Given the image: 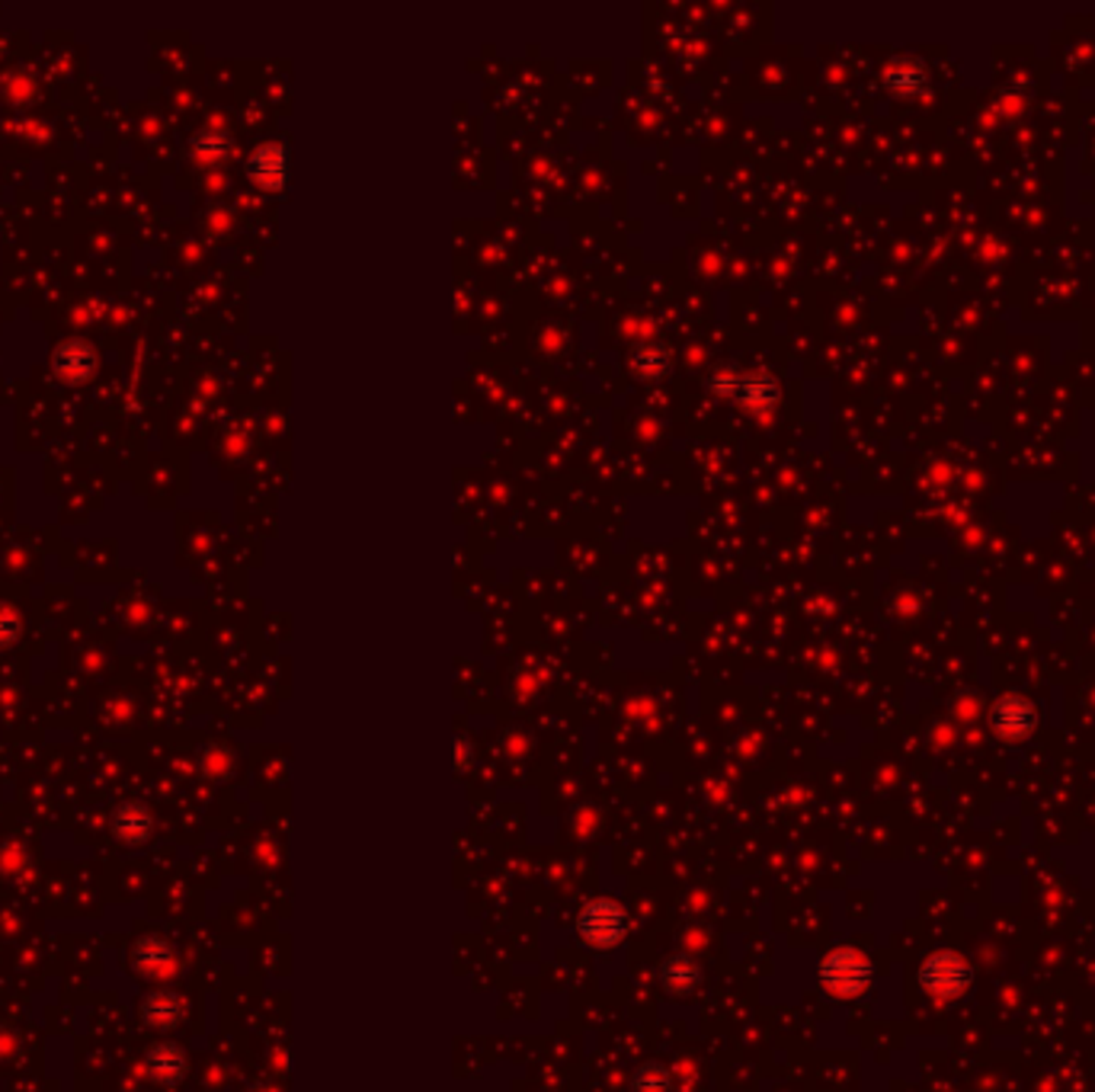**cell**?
<instances>
[{
  "label": "cell",
  "mask_w": 1095,
  "mask_h": 1092,
  "mask_svg": "<svg viewBox=\"0 0 1095 1092\" xmlns=\"http://www.w3.org/2000/svg\"><path fill=\"white\" fill-rule=\"evenodd\" d=\"M629 932V913L619 900L612 897H597L590 903H583L580 917H577V935L599 952L615 949Z\"/></svg>",
  "instance_id": "6da1fadb"
},
{
  "label": "cell",
  "mask_w": 1095,
  "mask_h": 1092,
  "mask_svg": "<svg viewBox=\"0 0 1095 1092\" xmlns=\"http://www.w3.org/2000/svg\"><path fill=\"white\" fill-rule=\"evenodd\" d=\"M820 984L833 996H862L871 987V961L856 949H833L820 961Z\"/></svg>",
  "instance_id": "7a4b0ae2"
},
{
  "label": "cell",
  "mask_w": 1095,
  "mask_h": 1092,
  "mask_svg": "<svg viewBox=\"0 0 1095 1092\" xmlns=\"http://www.w3.org/2000/svg\"><path fill=\"white\" fill-rule=\"evenodd\" d=\"M920 984L935 999H955V996H962L967 991L970 971H967L964 959H958L955 952H938V955H930V959L923 961Z\"/></svg>",
  "instance_id": "3957f363"
},
{
  "label": "cell",
  "mask_w": 1095,
  "mask_h": 1092,
  "mask_svg": "<svg viewBox=\"0 0 1095 1092\" xmlns=\"http://www.w3.org/2000/svg\"><path fill=\"white\" fill-rule=\"evenodd\" d=\"M186 1070H190L186 1051H183L180 1045H170V1041L154 1045V1048L148 1051V1058H144V1073H148L154 1083H161V1086H176V1083H183Z\"/></svg>",
  "instance_id": "277c9868"
},
{
  "label": "cell",
  "mask_w": 1095,
  "mask_h": 1092,
  "mask_svg": "<svg viewBox=\"0 0 1095 1092\" xmlns=\"http://www.w3.org/2000/svg\"><path fill=\"white\" fill-rule=\"evenodd\" d=\"M132 959L141 974H158L161 977V974H170L176 967V955H173L170 942L161 935H141L135 942Z\"/></svg>",
  "instance_id": "5b68a950"
},
{
  "label": "cell",
  "mask_w": 1095,
  "mask_h": 1092,
  "mask_svg": "<svg viewBox=\"0 0 1095 1092\" xmlns=\"http://www.w3.org/2000/svg\"><path fill=\"white\" fill-rule=\"evenodd\" d=\"M701 981V967L693 955H666L661 961V984L673 996H689Z\"/></svg>",
  "instance_id": "8992f818"
},
{
  "label": "cell",
  "mask_w": 1095,
  "mask_h": 1092,
  "mask_svg": "<svg viewBox=\"0 0 1095 1092\" xmlns=\"http://www.w3.org/2000/svg\"><path fill=\"white\" fill-rule=\"evenodd\" d=\"M109 829H112L116 839H122V843H129V846H138V843H144L148 833H151V814H148V807L138 804V801L122 804V807H116V814H112V821H109Z\"/></svg>",
  "instance_id": "52a82bcc"
},
{
  "label": "cell",
  "mask_w": 1095,
  "mask_h": 1092,
  "mask_svg": "<svg viewBox=\"0 0 1095 1092\" xmlns=\"http://www.w3.org/2000/svg\"><path fill=\"white\" fill-rule=\"evenodd\" d=\"M141 1019L154 1028H170L183 1019V999L176 993L158 991L141 999Z\"/></svg>",
  "instance_id": "ba28073f"
},
{
  "label": "cell",
  "mask_w": 1095,
  "mask_h": 1092,
  "mask_svg": "<svg viewBox=\"0 0 1095 1092\" xmlns=\"http://www.w3.org/2000/svg\"><path fill=\"white\" fill-rule=\"evenodd\" d=\"M673 1073L669 1067L657 1063V1060H647L641 1063L634 1073H631V1092H673Z\"/></svg>",
  "instance_id": "9c48e42d"
}]
</instances>
